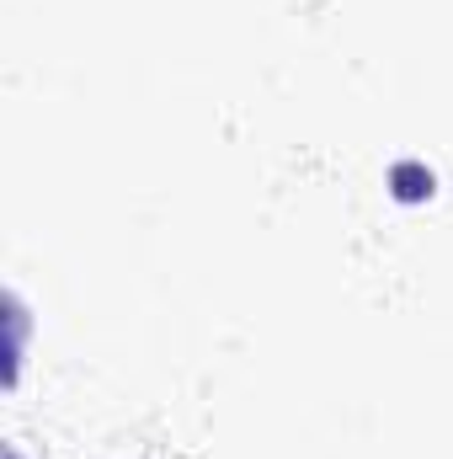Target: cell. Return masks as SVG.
<instances>
[{"label":"cell","instance_id":"obj_1","mask_svg":"<svg viewBox=\"0 0 453 459\" xmlns=\"http://www.w3.org/2000/svg\"><path fill=\"white\" fill-rule=\"evenodd\" d=\"M32 332H38V316L27 305L21 289H5L0 294V390L16 395L21 385V368H27V352H32Z\"/></svg>","mask_w":453,"mask_h":459},{"label":"cell","instance_id":"obj_2","mask_svg":"<svg viewBox=\"0 0 453 459\" xmlns=\"http://www.w3.org/2000/svg\"><path fill=\"white\" fill-rule=\"evenodd\" d=\"M384 187H389V198H395L400 209H416V204H432V198H438V171H432L422 155H400V160H389Z\"/></svg>","mask_w":453,"mask_h":459},{"label":"cell","instance_id":"obj_3","mask_svg":"<svg viewBox=\"0 0 453 459\" xmlns=\"http://www.w3.org/2000/svg\"><path fill=\"white\" fill-rule=\"evenodd\" d=\"M5 459H27V455H21V449H16V444H11V449H5Z\"/></svg>","mask_w":453,"mask_h":459}]
</instances>
